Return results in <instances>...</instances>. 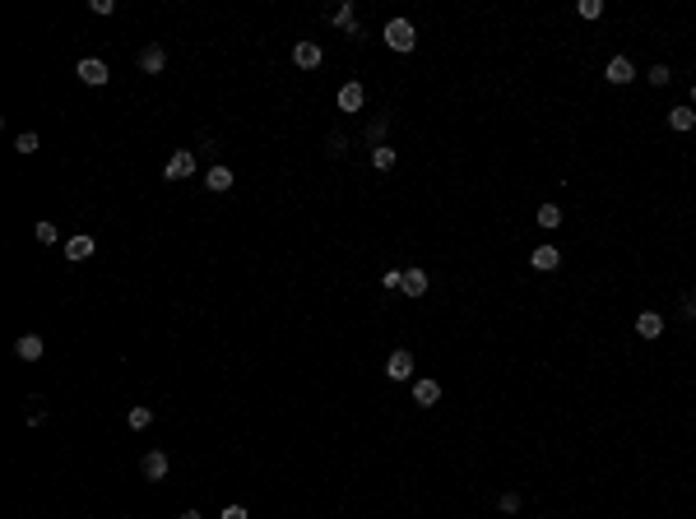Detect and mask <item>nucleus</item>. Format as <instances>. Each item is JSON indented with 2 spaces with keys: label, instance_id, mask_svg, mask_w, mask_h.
<instances>
[{
  "label": "nucleus",
  "instance_id": "obj_1",
  "mask_svg": "<svg viewBox=\"0 0 696 519\" xmlns=\"http://www.w3.org/2000/svg\"><path fill=\"white\" fill-rule=\"evenodd\" d=\"M386 46H390V51H413V46H418L413 24H409V19H390V24H386Z\"/></svg>",
  "mask_w": 696,
  "mask_h": 519
},
{
  "label": "nucleus",
  "instance_id": "obj_2",
  "mask_svg": "<svg viewBox=\"0 0 696 519\" xmlns=\"http://www.w3.org/2000/svg\"><path fill=\"white\" fill-rule=\"evenodd\" d=\"M75 75L84 79L89 89H102V84L111 79V70H107V61H98V56H84V61L75 65Z\"/></svg>",
  "mask_w": 696,
  "mask_h": 519
},
{
  "label": "nucleus",
  "instance_id": "obj_3",
  "mask_svg": "<svg viewBox=\"0 0 696 519\" xmlns=\"http://www.w3.org/2000/svg\"><path fill=\"white\" fill-rule=\"evenodd\" d=\"M163 176H168V181H186V176H195V153H190V149H177V153L168 158Z\"/></svg>",
  "mask_w": 696,
  "mask_h": 519
},
{
  "label": "nucleus",
  "instance_id": "obj_4",
  "mask_svg": "<svg viewBox=\"0 0 696 519\" xmlns=\"http://www.w3.org/2000/svg\"><path fill=\"white\" fill-rule=\"evenodd\" d=\"M386 376L390 381H413V352L409 348H395L386 357Z\"/></svg>",
  "mask_w": 696,
  "mask_h": 519
},
{
  "label": "nucleus",
  "instance_id": "obj_5",
  "mask_svg": "<svg viewBox=\"0 0 696 519\" xmlns=\"http://www.w3.org/2000/svg\"><path fill=\"white\" fill-rule=\"evenodd\" d=\"M135 65L144 70V75H163V70H168V51H163L158 42H149V46L135 56Z\"/></svg>",
  "mask_w": 696,
  "mask_h": 519
},
{
  "label": "nucleus",
  "instance_id": "obj_6",
  "mask_svg": "<svg viewBox=\"0 0 696 519\" xmlns=\"http://www.w3.org/2000/svg\"><path fill=\"white\" fill-rule=\"evenodd\" d=\"M321 61H325V51L316 42H297L293 46V65L297 70H321Z\"/></svg>",
  "mask_w": 696,
  "mask_h": 519
},
{
  "label": "nucleus",
  "instance_id": "obj_7",
  "mask_svg": "<svg viewBox=\"0 0 696 519\" xmlns=\"http://www.w3.org/2000/svg\"><path fill=\"white\" fill-rule=\"evenodd\" d=\"M42 352H46L42 334H19V338H15V357H19V362H37Z\"/></svg>",
  "mask_w": 696,
  "mask_h": 519
},
{
  "label": "nucleus",
  "instance_id": "obj_8",
  "mask_svg": "<svg viewBox=\"0 0 696 519\" xmlns=\"http://www.w3.org/2000/svg\"><path fill=\"white\" fill-rule=\"evenodd\" d=\"M603 79H608V84H632V79H636V65L627 61V56H613V61L603 65Z\"/></svg>",
  "mask_w": 696,
  "mask_h": 519
},
{
  "label": "nucleus",
  "instance_id": "obj_9",
  "mask_svg": "<svg viewBox=\"0 0 696 519\" xmlns=\"http://www.w3.org/2000/svg\"><path fill=\"white\" fill-rule=\"evenodd\" d=\"M139 468H144V477H149V482H163V477H168V468H172V464H168V455H163V450H149V455H144V464H139Z\"/></svg>",
  "mask_w": 696,
  "mask_h": 519
},
{
  "label": "nucleus",
  "instance_id": "obj_10",
  "mask_svg": "<svg viewBox=\"0 0 696 519\" xmlns=\"http://www.w3.org/2000/svg\"><path fill=\"white\" fill-rule=\"evenodd\" d=\"M436 399H441V385L427 376V381H413V403L418 408H436Z\"/></svg>",
  "mask_w": 696,
  "mask_h": 519
},
{
  "label": "nucleus",
  "instance_id": "obj_11",
  "mask_svg": "<svg viewBox=\"0 0 696 519\" xmlns=\"http://www.w3.org/2000/svg\"><path fill=\"white\" fill-rule=\"evenodd\" d=\"M330 24H334V28H343V33H348V37H362V28H357V24H353V5H348V0H343V5H334V10H330Z\"/></svg>",
  "mask_w": 696,
  "mask_h": 519
},
{
  "label": "nucleus",
  "instance_id": "obj_12",
  "mask_svg": "<svg viewBox=\"0 0 696 519\" xmlns=\"http://www.w3.org/2000/svg\"><path fill=\"white\" fill-rule=\"evenodd\" d=\"M362 102H367V93H362V84H343L339 89V111H362Z\"/></svg>",
  "mask_w": 696,
  "mask_h": 519
},
{
  "label": "nucleus",
  "instance_id": "obj_13",
  "mask_svg": "<svg viewBox=\"0 0 696 519\" xmlns=\"http://www.w3.org/2000/svg\"><path fill=\"white\" fill-rule=\"evenodd\" d=\"M204 185H209L214 195H223V190H232V167H223V163H214V167L204 172Z\"/></svg>",
  "mask_w": 696,
  "mask_h": 519
},
{
  "label": "nucleus",
  "instance_id": "obj_14",
  "mask_svg": "<svg viewBox=\"0 0 696 519\" xmlns=\"http://www.w3.org/2000/svg\"><path fill=\"white\" fill-rule=\"evenodd\" d=\"M529 264H534L539 274H553L557 264H562V255H557V246H539V251L529 255Z\"/></svg>",
  "mask_w": 696,
  "mask_h": 519
},
{
  "label": "nucleus",
  "instance_id": "obj_15",
  "mask_svg": "<svg viewBox=\"0 0 696 519\" xmlns=\"http://www.w3.org/2000/svg\"><path fill=\"white\" fill-rule=\"evenodd\" d=\"M400 292L404 297H427V274H422V269H404Z\"/></svg>",
  "mask_w": 696,
  "mask_h": 519
},
{
  "label": "nucleus",
  "instance_id": "obj_16",
  "mask_svg": "<svg viewBox=\"0 0 696 519\" xmlns=\"http://www.w3.org/2000/svg\"><path fill=\"white\" fill-rule=\"evenodd\" d=\"M636 334L641 338H659L664 334V316H659V311H645V316L636 320Z\"/></svg>",
  "mask_w": 696,
  "mask_h": 519
},
{
  "label": "nucleus",
  "instance_id": "obj_17",
  "mask_svg": "<svg viewBox=\"0 0 696 519\" xmlns=\"http://www.w3.org/2000/svg\"><path fill=\"white\" fill-rule=\"evenodd\" d=\"M89 255H93V237H70V242H65V260L84 264Z\"/></svg>",
  "mask_w": 696,
  "mask_h": 519
},
{
  "label": "nucleus",
  "instance_id": "obj_18",
  "mask_svg": "<svg viewBox=\"0 0 696 519\" xmlns=\"http://www.w3.org/2000/svg\"><path fill=\"white\" fill-rule=\"evenodd\" d=\"M534 223H539L543 232L562 228V209H557V204H539V214H534Z\"/></svg>",
  "mask_w": 696,
  "mask_h": 519
},
{
  "label": "nucleus",
  "instance_id": "obj_19",
  "mask_svg": "<svg viewBox=\"0 0 696 519\" xmlns=\"http://www.w3.org/2000/svg\"><path fill=\"white\" fill-rule=\"evenodd\" d=\"M395 163H400V153L390 149V144H381V149H371V167H376V172H390Z\"/></svg>",
  "mask_w": 696,
  "mask_h": 519
},
{
  "label": "nucleus",
  "instance_id": "obj_20",
  "mask_svg": "<svg viewBox=\"0 0 696 519\" xmlns=\"http://www.w3.org/2000/svg\"><path fill=\"white\" fill-rule=\"evenodd\" d=\"M668 125H673V130H692V125H696V107H673V111H668Z\"/></svg>",
  "mask_w": 696,
  "mask_h": 519
},
{
  "label": "nucleus",
  "instance_id": "obj_21",
  "mask_svg": "<svg viewBox=\"0 0 696 519\" xmlns=\"http://www.w3.org/2000/svg\"><path fill=\"white\" fill-rule=\"evenodd\" d=\"M125 422H130V431H144L149 422H154V408H130V412H125Z\"/></svg>",
  "mask_w": 696,
  "mask_h": 519
},
{
  "label": "nucleus",
  "instance_id": "obj_22",
  "mask_svg": "<svg viewBox=\"0 0 696 519\" xmlns=\"http://www.w3.org/2000/svg\"><path fill=\"white\" fill-rule=\"evenodd\" d=\"M37 144H42V139L33 135V130H24V135L15 139V153H24V158H33V153H37Z\"/></svg>",
  "mask_w": 696,
  "mask_h": 519
},
{
  "label": "nucleus",
  "instance_id": "obj_23",
  "mask_svg": "<svg viewBox=\"0 0 696 519\" xmlns=\"http://www.w3.org/2000/svg\"><path fill=\"white\" fill-rule=\"evenodd\" d=\"M367 139H371V149H381V144H386V116H376V121L367 125Z\"/></svg>",
  "mask_w": 696,
  "mask_h": 519
},
{
  "label": "nucleus",
  "instance_id": "obj_24",
  "mask_svg": "<svg viewBox=\"0 0 696 519\" xmlns=\"http://www.w3.org/2000/svg\"><path fill=\"white\" fill-rule=\"evenodd\" d=\"M575 15H580V19H599L603 15V0H580V5H575Z\"/></svg>",
  "mask_w": 696,
  "mask_h": 519
},
{
  "label": "nucleus",
  "instance_id": "obj_25",
  "mask_svg": "<svg viewBox=\"0 0 696 519\" xmlns=\"http://www.w3.org/2000/svg\"><path fill=\"white\" fill-rule=\"evenodd\" d=\"M645 79L654 84V89H664V84H668L673 75H668V65H650V70H645Z\"/></svg>",
  "mask_w": 696,
  "mask_h": 519
},
{
  "label": "nucleus",
  "instance_id": "obj_26",
  "mask_svg": "<svg viewBox=\"0 0 696 519\" xmlns=\"http://www.w3.org/2000/svg\"><path fill=\"white\" fill-rule=\"evenodd\" d=\"M56 237H61V228H56V223H37V242H42V246H51Z\"/></svg>",
  "mask_w": 696,
  "mask_h": 519
},
{
  "label": "nucleus",
  "instance_id": "obj_27",
  "mask_svg": "<svg viewBox=\"0 0 696 519\" xmlns=\"http://www.w3.org/2000/svg\"><path fill=\"white\" fill-rule=\"evenodd\" d=\"M89 10H93V15H111V10H116V0H89Z\"/></svg>",
  "mask_w": 696,
  "mask_h": 519
},
{
  "label": "nucleus",
  "instance_id": "obj_28",
  "mask_svg": "<svg viewBox=\"0 0 696 519\" xmlns=\"http://www.w3.org/2000/svg\"><path fill=\"white\" fill-rule=\"evenodd\" d=\"M501 510H506V515H515V510H520V496H515V491H506V496H501Z\"/></svg>",
  "mask_w": 696,
  "mask_h": 519
},
{
  "label": "nucleus",
  "instance_id": "obj_29",
  "mask_svg": "<svg viewBox=\"0 0 696 519\" xmlns=\"http://www.w3.org/2000/svg\"><path fill=\"white\" fill-rule=\"evenodd\" d=\"M343 149H348V139H343V135H330V153H334V158H343Z\"/></svg>",
  "mask_w": 696,
  "mask_h": 519
},
{
  "label": "nucleus",
  "instance_id": "obj_30",
  "mask_svg": "<svg viewBox=\"0 0 696 519\" xmlns=\"http://www.w3.org/2000/svg\"><path fill=\"white\" fill-rule=\"evenodd\" d=\"M381 283H386V288H390V292H400V283H404V274H400V269H390V274H386V278H381Z\"/></svg>",
  "mask_w": 696,
  "mask_h": 519
},
{
  "label": "nucleus",
  "instance_id": "obj_31",
  "mask_svg": "<svg viewBox=\"0 0 696 519\" xmlns=\"http://www.w3.org/2000/svg\"><path fill=\"white\" fill-rule=\"evenodd\" d=\"M218 519H251V515H247V505H228V510H223Z\"/></svg>",
  "mask_w": 696,
  "mask_h": 519
},
{
  "label": "nucleus",
  "instance_id": "obj_32",
  "mask_svg": "<svg viewBox=\"0 0 696 519\" xmlns=\"http://www.w3.org/2000/svg\"><path fill=\"white\" fill-rule=\"evenodd\" d=\"M682 316H696V297H687V302H682Z\"/></svg>",
  "mask_w": 696,
  "mask_h": 519
},
{
  "label": "nucleus",
  "instance_id": "obj_33",
  "mask_svg": "<svg viewBox=\"0 0 696 519\" xmlns=\"http://www.w3.org/2000/svg\"><path fill=\"white\" fill-rule=\"evenodd\" d=\"M177 519H204V515H200V510H181Z\"/></svg>",
  "mask_w": 696,
  "mask_h": 519
},
{
  "label": "nucleus",
  "instance_id": "obj_34",
  "mask_svg": "<svg viewBox=\"0 0 696 519\" xmlns=\"http://www.w3.org/2000/svg\"><path fill=\"white\" fill-rule=\"evenodd\" d=\"M692 107H696V84H692Z\"/></svg>",
  "mask_w": 696,
  "mask_h": 519
}]
</instances>
